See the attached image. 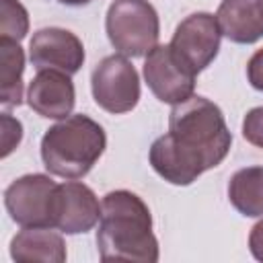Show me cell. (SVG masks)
Here are the masks:
<instances>
[{
  "mask_svg": "<svg viewBox=\"0 0 263 263\" xmlns=\"http://www.w3.org/2000/svg\"><path fill=\"white\" fill-rule=\"evenodd\" d=\"M29 33V14L18 0H0V35L21 41Z\"/></svg>",
  "mask_w": 263,
  "mask_h": 263,
  "instance_id": "obj_16",
  "label": "cell"
},
{
  "mask_svg": "<svg viewBox=\"0 0 263 263\" xmlns=\"http://www.w3.org/2000/svg\"><path fill=\"white\" fill-rule=\"evenodd\" d=\"M27 103L41 117L47 119L70 117L76 103V92L70 74L60 70H39L29 84Z\"/></svg>",
  "mask_w": 263,
  "mask_h": 263,
  "instance_id": "obj_11",
  "label": "cell"
},
{
  "mask_svg": "<svg viewBox=\"0 0 263 263\" xmlns=\"http://www.w3.org/2000/svg\"><path fill=\"white\" fill-rule=\"evenodd\" d=\"M216 21L234 43H255L263 37V0H222Z\"/></svg>",
  "mask_w": 263,
  "mask_h": 263,
  "instance_id": "obj_12",
  "label": "cell"
},
{
  "mask_svg": "<svg viewBox=\"0 0 263 263\" xmlns=\"http://www.w3.org/2000/svg\"><path fill=\"white\" fill-rule=\"evenodd\" d=\"M2 158H6L23 140V125L8 113H2Z\"/></svg>",
  "mask_w": 263,
  "mask_h": 263,
  "instance_id": "obj_17",
  "label": "cell"
},
{
  "mask_svg": "<svg viewBox=\"0 0 263 263\" xmlns=\"http://www.w3.org/2000/svg\"><path fill=\"white\" fill-rule=\"evenodd\" d=\"M220 39L222 31L216 16L210 12H193L177 25L168 47L177 62L197 76L216 60Z\"/></svg>",
  "mask_w": 263,
  "mask_h": 263,
  "instance_id": "obj_7",
  "label": "cell"
},
{
  "mask_svg": "<svg viewBox=\"0 0 263 263\" xmlns=\"http://www.w3.org/2000/svg\"><path fill=\"white\" fill-rule=\"evenodd\" d=\"M97 247L103 261H158V240L152 234V216L142 197L127 189L109 191L103 197Z\"/></svg>",
  "mask_w": 263,
  "mask_h": 263,
  "instance_id": "obj_2",
  "label": "cell"
},
{
  "mask_svg": "<svg viewBox=\"0 0 263 263\" xmlns=\"http://www.w3.org/2000/svg\"><path fill=\"white\" fill-rule=\"evenodd\" d=\"M107 146L105 129L78 113L51 125L41 138L45 168L62 179H82L101 158Z\"/></svg>",
  "mask_w": 263,
  "mask_h": 263,
  "instance_id": "obj_3",
  "label": "cell"
},
{
  "mask_svg": "<svg viewBox=\"0 0 263 263\" xmlns=\"http://www.w3.org/2000/svg\"><path fill=\"white\" fill-rule=\"evenodd\" d=\"M105 31L121 55L142 58L158 45L160 21L148 0H113L107 10Z\"/></svg>",
  "mask_w": 263,
  "mask_h": 263,
  "instance_id": "obj_4",
  "label": "cell"
},
{
  "mask_svg": "<svg viewBox=\"0 0 263 263\" xmlns=\"http://www.w3.org/2000/svg\"><path fill=\"white\" fill-rule=\"evenodd\" d=\"M232 144V136L218 105L205 97H189L173 105L168 134L150 146L152 168L173 185H191L201 173L218 166Z\"/></svg>",
  "mask_w": 263,
  "mask_h": 263,
  "instance_id": "obj_1",
  "label": "cell"
},
{
  "mask_svg": "<svg viewBox=\"0 0 263 263\" xmlns=\"http://www.w3.org/2000/svg\"><path fill=\"white\" fill-rule=\"evenodd\" d=\"M29 60L39 70H60L76 74L84 64V45L68 29H39L29 43Z\"/></svg>",
  "mask_w": 263,
  "mask_h": 263,
  "instance_id": "obj_9",
  "label": "cell"
},
{
  "mask_svg": "<svg viewBox=\"0 0 263 263\" xmlns=\"http://www.w3.org/2000/svg\"><path fill=\"white\" fill-rule=\"evenodd\" d=\"M247 78L253 88L263 92V47L257 49L247 64Z\"/></svg>",
  "mask_w": 263,
  "mask_h": 263,
  "instance_id": "obj_19",
  "label": "cell"
},
{
  "mask_svg": "<svg viewBox=\"0 0 263 263\" xmlns=\"http://www.w3.org/2000/svg\"><path fill=\"white\" fill-rule=\"evenodd\" d=\"M101 220V203L90 187L78 181H68L58 185L55 199V222L64 234H82L92 230Z\"/></svg>",
  "mask_w": 263,
  "mask_h": 263,
  "instance_id": "obj_10",
  "label": "cell"
},
{
  "mask_svg": "<svg viewBox=\"0 0 263 263\" xmlns=\"http://www.w3.org/2000/svg\"><path fill=\"white\" fill-rule=\"evenodd\" d=\"M58 2L68 4V6H84V4H88L90 0H58Z\"/></svg>",
  "mask_w": 263,
  "mask_h": 263,
  "instance_id": "obj_21",
  "label": "cell"
},
{
  "mask_svg": "<svg viewBox=\"0 0 263 263\" xmlns=\"http://www.w3.org/2000/svg\"><path fill=\"white\" fill-rule=\"evenodd\" d=\"M249 249L257 261H263V220H259L249 234Z\"/></svg>",
  "mask_w": 263,
  "mask_h": 263,
  "instance_id": "obj_20",
  "label": "cell"
},
{
  "mask_svg": "<svg viewBox=\"0 0 263 263\" xmlns=\"http://www.w3.org/2000/svg\"><path fill=\"white\" fill-rule=\"evenodd\" d=\"M228 199L242 216H263V166L236 171L228 183Z\"/></svg>",
  "mask_w": 263,
  "mask_h": 263,
  "instance_id": "obj_15",
  "label": "cell"
},
{
  "mask_svg": "<svg viewBox=\"0 0 263 263\" xmlns=\"http://www.w3.org/2000/svg\"><path fill=\"white\" fill-rule=\"evenodd\" d=\"M242 136L249 144L263 148V107L251 109L242 119Z\"/></svg>",
  "mask_w": 263,
  "mask_h": 263,
  "instance_id": "obj_18",
  "label": "cell"
},
{
  "mask_svg": "<svg viewBox=\"0 0 263 263\" xmlns=\"http://www.w3.org/2000/svg\"><path fill=\"white\" fill-rule=\"evenodd\" d=\"M144 78L154 97L168 105L187 101L195 90V74L177 62L168 45H156L146 55Z\"/></svg>",
  "mask_w": 263,
  "mask_h": 263,
  "instance_id": "obj_8",
  "label": "cell"
},
{
  "mask_svg": "<svg viewBox=\"0 0 263 263\" xmlns=\"http://www.w3.org/2000/svg\"><path fill=\"white\" fill-rule=\"evenodd\" d=\"M10 257L16 263H64L66 261V242L62 234L53 232L47 226L23 228L10 240Z\"/></svg>",
  "mask_w": 263,
  "mask_h": 263,
  "instance_id": "obj_13",
  "label": "cell"
},
{
  "mask_svg": "<svg viewBox=\"0 0 263 263\" xmlns=\"http://www.w3.org/2000/svg\"><path fill=\"white\" fill-rule=\"evenodd\" d=\"M23 72L25 53L18 41L0 37V103L4 107L23 103Z\"/></svg>",
  "mask_w": 263,
  "mask_h": 263,
  "instance_id": "obj_14",
  "label": "cell"
},
{
  "mask_svg": "<svg viewBox=\"0 0 263 263\" xmlns=\"http://www.w3.org/2000/svg\"><path fill=\"white\" fill-rule=\"evenodd\" d=\"M90 88L95 103L113 115L132 111L140 101V76L121 53L107 55L95 66Z\"/></svg>",
  "mask_w": 263,
  "mask_h": 263,
  "instance_id": "obj_6",
  "label": "cell"
},
{
  "mask_svg": "<svg viewBox=\"0 0 263 263\" xmlns=\"http://www.w3.org/2000/svg\"><path fill=\"white\" fill-rule=\"evenodd\" d=\"M58 183L47 175H23L12 181L4 191V205L12 222L23 228L47 226L55 222Z\"/></svg>",
  "mask_w": 263,
  "mask_h": 263,
  "instance_id": "obj_5",
  "label": "cell"
}]
</instances>
